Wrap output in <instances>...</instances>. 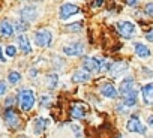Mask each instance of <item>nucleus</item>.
Here are the masks:
<instances>
[{
	"label": "nucleus",
	"instance_id": "nucleus-8",
	"mask_svg": "<svg viewBox=\"0 0 153 138\" xmlns=\"http://www.w3.org/2000/svg\"><path fill=\"white\" fill-rule=\"evenodd\" d=\"M83 69H86V71L89 72H98L101 71V68H99V60L96 57H84L83 59Z\"/></svg>",
	"mask_w": 153,
	"mask_h": 138
},
{
	"label": "nucleus",
	"instance_id": "nucleus-17",
	"mask_svg": "<svg viewBox=\"0 0 153 138\" xmlns=\"http://www.w3.org/2000/svg\"><path fill=\"white\" fill-rule=\"evenodd\" d=\"M17 42H18V48L21 50V53H24V54L32 53V45H30V41L26 35H20Z\"/></svg>",
	"mask_w": 153,
	"mask_h": 138
},
{
	"label": "nucleus",
	"instance_id": "nucleus-18",
	"mask_svg": "<svg viewBox=\"0 0 153 138\" xmlns=\"http://www.w3.org/2000/svg\"><path fill=\"white\" fill-rule=\"evenodd\" d=\"M134 48H135V53H137V56L140 59H149L150 54H152L150 50H149V47L144 45V44H141V42H135L134 44Z\"/></svg>",
	"mask_w": 153,
	"mask_h": 138
},
{
	"label": "nucleus",
	"instance_id": "nucleus-7",
	"mask_svg": "<svg viewBox=\"0 0 153 138\" xmlns=\"http://www.w3.org/2000/svg\"><path fill=\"white\" fill-rule=\"evenodd\" d=\"M20 15H21L23 21L29 23V21H36L39 12H38V9L33 8V6H26V8H23V9L20 11Z\"/></svg>",
	"mask_w": 153,
	"mask_h": 138
},
{
	"label": "nucleus",
	"instance_id": "nucleus-30",
	"mask_svg": "<svg viewBox=\"0 0 153 138\" xmlns=\"http://www.w3.org/2000/svg\"><path fill=\"white\" fill-rule=\"evenodd\" d=\"M126 2V5H129V6H135L137 3H138V0H125Z\"/></svg>",
	"mask_w": 153,
	"mask_h": 138
},
{
	"label": "nucleus",
	"instance_id": "nucleus-22",
	"mask_svg": "<svg viewBox=\"0 0 153 138\" xmlns=\"http://www.w3.org/2000/svg\"><path fill=\"white\" fill-rule=\"evenodd\" d=\"M66 30H68V32H74V33H78V32L83 30V24H81V23L69 24V26H66Z\"/></svg>",
	"mask_w": 153,
	"mask_h": 138
},
{
	"label": "nucleus",
	"instance_id": "nucleus-3",
	"mask_svg": "<svg viewBox=\"0 0 153 138\" xmlns=\"http://www.w3.org/2000/svg\"><path fill=\"white\" fill-rule=\"evenodd\" d=\"M126 129H128L129 132H132V134H140V135H144V134L147 132V128L141 123V120H140L138 116H132V117L128 120Z\"/></svg>",
	"mask_w": 153,
	"mask_h": 138
},
{
	"label": "nucleus",
	"instance_id": "nucleus-27",
	"mask_svg": "<svg viewBox=\"0 0 153 138\" xmlns=\"http://www.w3.org/2000/svg\"><path fill=\"white\" fill-rule=\"evenodd\" d=\"M144 11H146V14H147V15L153 17V3H147V5H146V9H144Z\"/></svg>",
	"mask_w": 153,
	"mask_h": 138
},
{
	"label": "nucleus",
	"instance_id": "nucleus-34",
	"mask_svg": "<svg viewBox=\"0 0 153 138\" xmlns=\"http://www.w3.org/2000/svg\"><path fill=\"white\" fill-rule=\"evenodd\" d=\"M12 101H14V99H12V98H9V99L6 101V105H8V107H9V105H12Z\"/></svg>",
	"mask_w": 153,
	"mask_h": 138
},
{
	"label": "nucleus",
	"instance_id": "nucleus-33",
	"mask_svg": "<svg viewBox=\"0 0 153 138\" xmlns=\"http://www.w3.org/2000/svg\"><path fill=\"white\" fill-rule=\"evenodd\" d=\"M6 59L3 57V54H2V47H0V62H5Z\"/></svg>",
	"mask_w": 153,
	"mask_h": 138
},
{
	"label": "nucleus",
	"instance_id": "nucleus-9",
	"mask_svg": "<svg viewBox=\"0 0 153 138\" xmlns=\"http://www.w3.org/2000/svg\"><path fill=\"white\" fill-rule=\"evenodd\" d=\"M3 119H5V123L9 128H12V129H15V128L20 126V119H18V116H17V113L14 110H6Z\"/></svg>",
	"mask_w": 153,
	"mask_h": 138
},
{
	"label": "nucleus",
	"instance_id": "nucleus-11",
	"mask_svg": "<svg viewBox=\"0 0 153 138\" xmlns=\"http://www.w3.org/2000/svg\"><path fill=\"white\" fill-rule=\"evenodd\" d=\"M141 95H143V101H144V104L153 107V83H149V84L143 86V89H141Z\"/></svg>",
	"mask_w": 153,
	"mask_h": 138
},
{
	"label": "nucleus",
	"instance_id": "nucleus-31",
	"mask_svg": "<svg viewBox=\"0 0 153 138\" xmlns=\"http://www.w3.org/2000/svg\"><path fill=\"white\" fill-rule=\"evenodd\" d=\"M102 2H104V0H96V2L93 3V8H98V6H101V5H102Z\"/></svg>",
	"mask_w": 153,
	"mask_h": 138
},
{
	"label": "nucleus",
	"instance_id": "nucleus-21",
	"mask_svg": "<svg viewBox=\"0 0 153 138\" xmlns=\"http://www.w3.org/2000/svg\"><path fill=\"white\" fill-rule=\"evenodd\" d=\"M8 80H9V83H11V84H18V83L21 81V74H20V72H17V71H12V72H9Z\"/></svg>",
	"mask_w": 153,
	"mask_h": 138
},
{
	"label": "nucleus",
	"instance_id": "nucleus-26",
	"mask_svg": "<svg viewBox=\"0 0 153 138\" xmlns=\"http://www.w3.org/2000/svg\"><path fill=\"white\" fill-rule=\"evenodd\" d=\"M6 89H8L6 83H5V81H0V98H2V96L6 93Z\"/></svg>",
	"mask_w": 153,
	"mask_h": 138
},
{
	"label": "nucleus",
	"instance_id": "nucleus-1",
	"mask_svg": "<svg viewBox=\"0 0 153 138\" xmlns=\"http://www.w3.org/2000/svg\"><path fill=\"white\" fill-rule=\"evenodd\" d=\"M35 93L30 89H21L18 92V104L23 111H30L35 107Z\"/></svg>",
	"mask_w": 153,
	"mask_h": 138
},
{
	"label": "nucleus",
	"instance_id": "nucleus-23",
	"mask_svg": "<svg viewBox=\"0 0 153 138\" xmlns=\"http://www.w3.org/2000/svg\"><path fill=\"white\" fill-rule=\"evenodd\" d=\"M111 66H113V63L110 62V60H107V59H101L99 60V68H101V71H110L111 69Z\"/></svg>",
	"mask_w": 153,
	"mask_h": 138
},
{
	"label": "nucleus",
	"instance_id": "nucleus-32",
	"mask_svg": "<svg viewBox=\"0 0 153 138\" xmlns=\"http://www.w3.org/2000/svg\"><path fill=\"white\" fill-rule=\"evenodd\" d=\"M147 123H149L150 126H153V116H152V114L147 117Z\"/></svg>",
	"mask_w": 153,
	"mask_h": 138
},
{
	"label": "nucleus",
	"instance_id": "nucleus-25",
	"mask_svg": "<svg viewBox=\"0 0 153 138\" xmlns=\"http://www.w3.org/2000/svg\"><path fill=\"white\" fill-rule=\"evenodd\" d=\"M5 51H6V56H9V57H14V56L17 54V48H15L14 45H8V47L5 48Z\"/></svg>",
	"mask_w": 153,
	"mask_h": 138
},
{
	"label": "nucleus",
	"instance_id": "nucleus-15",
	"mask_svg": "<svg viewBox=\"0 0 153 138\" xmlns=\"http://www.w3.org/2000/svg\"><path fill=\"white\" fill-rule=\"evenodd\" d=\"M90 80V72L86 69H76L72 74V81L75 83H87Z\"/></svg>",
	"mask_w": 153,
	"mask_h": 138
},
{
	"label": "nucleus",
	"instance_id": "nucleus-24",
	"mask_svg": "<svg viewBox=\"0 0 153 138\" xmlns=\"http://www.w3.org/2000/svg\"><path fill=\"white\" fill-rule=\"evenodd\" d=\"M27 27H29V24H27L26 21H23V20H18V21L15 23V29H17L18 32H24Z\"/></svg>",
	"mask_w": 153,
	"mask_h": 138
},
{
	"label": "nucleus",
	"instance_id": "nucleus-35",
	"mask_svg": "<svg viewBox=\"0 0 153 138\" xmlns=\"http://www.w3.org/2000/svg\"><path fill=\"white\" fill-rule=\"evenodd\" d=\"M119 138H123V137H122V135H119Z\"/></svg>",
	"mask_w": 153,
	"mask_h": 138
},
{
	"label": "nucleus",
	"instance_id": "nucleus-2",
	"mask_svg": "<svg viewBox=\"0 0 153 138\" xmlns=\"http://www.w3.org/2000/svg\"><path fill=\"white\" fill-rule=\"evenodd\" d=\"M116 29H117L119 35L125 39H131L137 33V26L132 21H120L116 24Z\"/></svg>",
	"mask_w": 153,
	"mask_h": 138
},
{
	"label": "nucleus",
	"instance_id": "nucleus-12",
	"mask_svg": "<svg viewBox=\"0 0 153 138\" xmlns=\"http://www.w3.org/2000/svg\"><path fill=\"white\" fill-rule=\"evenodd\" d=\"M86 114H87V107H86V105H83V104H80V102H75V104L72 105V108H71V116H72L74 119H84Z\"/></svg>",
	"mask_w": 153,
	"mask_h": 138
},
{
	"label": "nucleus",
	"instance_id": "nucleus-29",
	"mask_svg": "<svg viewBox=\"0 0 153 138\" xmlns=\"http://www.w3.org/2000/svg\"><path fill=\"white\" fill-rule=\"evenodd\" d=\"M146 39H147L149 42H153V29H152L150 32H147V35H146Z\"/></svg>",
	"mask_w": 153,
	"mask_h": 138
},
{
	"label": "nucleus",
	"instance_id": "nucleus-13",
	"mask_svg": "<svg viewBox=\"0 0 153 138\" xmlns=\"http://www.w3.org/2000/svg\"><path fill=\"white\" fill-rule=\"evenodd\" d=\"M48 125H50V120H48V119H44V117L35 119V120H33V134H35V135H41V134L47 129Z\"/></svg>",
	"mask_w": 153,
	"mask_h": 138
},
{
	"label": "nucleus",
	"instance_id": "nucleus-5",
	"mask_svg": "<svg viewBox=\"0 0 153 138\" xmlns=\"http://www.w3.org/2000/svg\"><path fill=\"white\" fill-rule=\"evenodd\" d=\"M63 53L66 56H72V57H76V56H81L84 53V44L81 42H74V44H69L66 47H63Z\"/></svg>",
	"mask_w": 153,
	"mask_h": 138
},
{
	"label": "nucleus",
	"instance_id": "nucleus-28",
	"mask_svg": "<svg viewBox=\"0 0 153 138\" xmlns=\"http://www.w3.org/2000/svg\"><path fill=\"white\" fill-rule=\"evenodd\" d=\"M50 101H51V96H47V95L42 96V105H48Z\"/></svg>",
	"mask_w": 153,
	"mask_h": 138
},
{
	"label": "nucleus",
	"instance_id": "nucleus-16",
	"mask_svg": "<svg viewBox=\"0 0 153 138\" xmlns=\"http://www.w3.org/2000/svg\"><path fill=\"white\" fill-rule=\"evenodd\" d=\"M110 72L113 77H122L125 72H128V63L125 62H119V63H113Z\"/></svg>",
	"mask_w": 153,
	"mask_h": 138
},
{
	"label": "nucleus",
	"instance_id": "nucleus-6",
	"mask_svg": "<svg viewBox=\"0 0 153 138\" xmlns=\"http://www.w3.org/2000/svg\"><path fill=\"white\" fill-rule=\"evenodd\" d=\"M78 12H80V8L76 6V5H74V3H65L60 8V18L62 20H66V18H69V17H72L75 14H78Z\"/></svg>",
	"mask_w": 153,
	"mask_h": 138
},
{
	"label": "nucleus",
	"instance_id": "nucleus-14",
	"mask_svg": "<svg viewBox=\"0 0 153 138\" xmlns=\"http://www.w3.org/2000/svg\"><path fill=\"white\" fill-rule=\"evenodd\" d=\"M101 95H102L104 98L114 99V98H117V89L114 87V84L105 83V84H102V87H101Z\"/></svg>",
	"mask_w": 153,
	"mask_h": 138
},
{
	"label": "nucleus",
	"instance_id": "nucleus-4",
	"mask_svg": "<svg viewBox=\"0 0 153 138\" xmlns=\"http://www.w3.org/2000/svg\"><path fill=\"white\" fill-rule=\"evenodd\" d=\"M51 41H53V35L50 30L42 29V30H38L35 35V44L38 47H48L51 44Z\"/></svg>",
	"mask_w": 153,
	"mask_h": 138
},
{
	"label": "nucleus",
	"instance_id": "nucleus-10",
	"mask_svg": "<svg viewBox=\"0 0 153 138\" xmlns=\"http://www.w3.org/2000/svg\"><path fill=\"white\" fill-rule=\"evenodd\" d=\"M135 90V81L132 77H126L120 81V86H119V95H125L128 92H132Z\"/></svg>",
	"mask_w": 153,
	"mask_h": 138
},
{
	"label": "nucleus",
	"instance_id": "nucleus-20",
	"mask_svg": "<svg viewBox=\"0 0 153 138\" xmlns=\"http://www.w3.org/2000/svg\"><path fill=\"white\" fill-rule=\"evenodd\" d=\"M45 84L48 89H56L59 84V75L57 74H48L45 78Z\"/></svg>",
	"mask_w": 153,
	"mask_h": 138
},
{
	"label": "nucleus",
	"instance_id": "nucleus-19",
	"mask_svg": "<svg viewBox=\"0 0 153 138\" xmlns=\"http://www.w3.org/2000/svg\"><path fill=\"white\" fill-rule=\"evenodd\" d=\"M0 35L6 36V38L12 36V35H14V26H12L9 21H6V20L0 21Z\"/></svg>",
	"mask_w": 153,
	"mask_h": 138
}]
</instances>
